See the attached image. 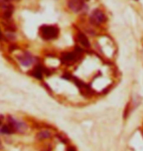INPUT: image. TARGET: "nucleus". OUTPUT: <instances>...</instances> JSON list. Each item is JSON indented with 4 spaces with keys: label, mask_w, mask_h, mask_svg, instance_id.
<instances>
[{
    "label": "nucleus",
    "mask_w": 143,
    "mask_h": 151,
    "mask_svg": "<svg viewBox=\"0 0 143 151\" xmlns=\"http://www.w3.org/2000/svg\"><path fill=\"white\" fill-rule=\"evenodd\" d=\"M67 151H77V150H75V147H69V148L68 149H67Z\"/></svg>",
    "instance_id": "ddd939ff"
},
{
    "label": "nucleus",
    "mask_w": 143,
    "mask_h": 151,
    "mask_svg": "<svg viewBox=\"0 0 143 151\" xmlns=\"http://www.w3.org/2000/svg\"><path fill=\"white\" fill-rule=\"evenodd\" d=\"M83 55V51L80 48H75L74 51H69V52H65L61 56V61L64 65L71 66L78 62V60Z\"/></svg>",
    "instance_id": "f03ea898"
},
{
    "label": "nucleus",
    "mask_w": 143,
    "mask_h": 151,
    "mask_svg": "<svg viewBox=\"0 0 143 151\" xmlns=\"http://www.w3.org/2000/svg\"><path fill=\"white\" fill-rule=\"evenodd\" d=\"M17 59L20 62V64L22 66H25V67H30V66L34 65L36 62L35 57L29 52H24L20 54L19 56H17Z\"/></svg>",
    "instance_id": "39448f33"
},
{
    "label": "nucleus",
    "mask_w": 143,
    "mask_h": 151,
    "mask_svg": "<svg viewBox=\"0 0 143 151\" xmlns=\"http://www.w3.org/2000/svg\"><path fill=\"white\" fill-rule=\"evenodd\" d=\"M77 39H78V42L81 45V46L86 47V48H88V47L90 46L89 40H88V38L86 37V35H84V34L78 32V37H77Z\"/></svg>",
    "instance_id": "1a4fd4ad"
},
{
    "label": "nucleus",
    "mask_w": 143,
    "mask_h": 151,
    "mask_svg": "<svg viewBox=\"0 0 143 151\" xmlns=\"http://www.w3.org/2000/svg\"><path fill=\"white\" fill-rule=\"evenodd\" d=\"M53 137V134L50 129H41L35 135V138L38 141H44L47 139H51Z\"/></svg>",
    "instance_id": "6e6552de"
},
{
    "label": "nucleus",
    "mask_w": 143,
    "mask_h": 151,
    "mask_svg": "<svg viewBox=\"0 0 143 151\" xmlns=\"http://www.w3.org/2000/svg\"><path fill=\"white\" fill-rule=\"evenodd\" d=\"M14 131H13V129L11 128L10 126L8 125H4V126H2L1 128H0V134H14Z\"/></svg>",
    "instance_id": "9d476101"
},
{
    "label": "nucleus",
    "mask_w": 143,
    "mask_h": 151,
    "mask_svg": "<svg viewBox=\"0 0 143 151\" xmlns=\"http://www.w3.org/2000/svg\"><path fill=\"white\" fill-rule=\"evenodd\" d=\"M68 6L75 13H80V12H83L86 9V6L84 4L83 0H69Z\"/></svg>",
    "instance_id": "423d86ee"
},
{
    "label": "nucleus",
    "mask_w": 143,
    "mask_h": 151,
    "mask_svg": "<svg viewBox=\"0 0 143 151\" xmlns=\"http://www.w3.org/2000/svg\"><path fill=\"white\" fill-rule=\"evenodd\" d=\"M7 124L13 129L15 132H18V134H25L28 132V125L25 122L18 120L12 116L7 117Z\"/></svg>",
    "instance_id": "7ed1b4c3"
},
{
    "label": "nucleus",
    "mask_w": 143,
    "mask_h": 151,
    "mask_svg": "<svg viewBox=\"0 0 143 151\" xmlns=\"http://www.w3.org/2000/svg\"><path fill=\"white\" fill-rule=\"evenodd\" d=\"M40 151H52V146H51V144H44L43 146H42V148L40 149Z\"/></svg>",
    "instance_id": "9b49d317"
},
{
    "label": "nucleus",
    "mask_w": 143,
    "mask_h": 151,
    "mask_svg": "<svg viewBox=\"0 0 143 151\" xmlns=\"http://www.w3.org/2000/svg\"><path fill=\"white\" fill-rule=\"evenodd\" d=\"M2 38V32H1V29H0V39Z\"/></svg>",
    "instance_id": "2eb2a0df"
},
{
    "label": "nucleus",
    "mask_w": 143,
    "mask_h": 151,
    "mask_svg": "<svg viewBox=\"0 0 143 151\" xmlns=\"http://www.w3.org/2000/svg\"><path fill=\"white\" fill-rule=\"evenodd\" d=\"M90 23L94 26H100L103 23H105L106 21V16L104 14V12H102L99 9H95L94 11H92L90 17H89Z\"/></svg>",
    "instance_id": "20e7f679"
},
{
    "label": "nucleus",
    "mask_w": 143,
    "mask_h": 151,
    "mask_svg": "<svg viewBox=\"0 0 143 151\" xmlns=\"http://www.w3.org/2000/svg\"><path fill=\"white\" fill-rule=\"evenodd\" d=\"M46 72H47V70L43 67V66L36 65L32 68V72H30V75H32L33 78H37V80H42V78L44 77V75L46 74Z\"/></svg>",
    "instance_id": "0eeeda50"
},
{
    "label": "nucleus",
    "mask_w": 143,
    "mask_h": 151,
    "mask_svg": "<svg viewBox=\"0 0 143 151\" xmlns=\"http://www.w3.org/2000/svg\"><path fill=\"white\" fill-rule=\"evenodd\" d=\"M58 137V138L60 139V141H62L63 143H67L68 142V138H67L65 135H63V134H58L57 135Z\"/></svg>",
    "instance_id": "f8f14e48"
},
{
    "label": "nucleus",
    "mask_w": 143,
    "mask_h": 151,
    "mask_svg": "<svg viewBox=\"0 0 143 151\" xmlns=\"http://www.w3.org/2000/svg\"><path fill=\"white\" fill-rule=\"evenodd\" d=\"M2 148H3V145H2V142L0 141V150H2Z\"/></svg>",
    "instance_id": "4468645a"
},
{
    "label": "nucleus",
    "mask_w": 143,
    "mask_h": 151,
    "mask_svg": "<svg viewBox=\"0 0 143 151\" xmlns=\"http://www.w3.org/2000/svg\"><path fill=\"white\" fill-rule=\"evenodd\" d=\"M39 35L44 40H53V39H56L59 35V29L56 26L44 25L39 29Z\"/></svg>",
    "instance_id": "f257e3e1"
},
{
    "label": "nucleus",
    "mask_w": 143,
    "mask_h": 151,
    "mask_svg": "<svg viewBox=\"0 0 143 151\" xmlns=\"http://www.w3.org/2000/svg\"><path fill=\"white\" fill-rule=\"evenodd\" d=\"M1 126H2V119L0 118V127H1Z\"/></svg>",
    "instance_id": "dca6fc26"
}]
</instances>
